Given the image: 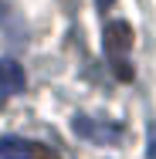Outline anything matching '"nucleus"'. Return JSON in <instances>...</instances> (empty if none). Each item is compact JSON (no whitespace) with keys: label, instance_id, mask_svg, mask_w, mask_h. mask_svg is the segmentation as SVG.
<instances>
[{"label":"nucleus","instance_id":"f257e3e1","mask_svg":"<svg viewBox=\"0 0 156 159\" xmlns=\"http://www.w3.org/2000/svg\"><path fill=\"white\" fill-rule=\"evenodd\" d=\"M102 48H105V58H109V68L119 81H132V61H129V51H132V27L125 20H112L105 24L102 31Z\"/></svg>","mask_w":156,"mask_h":159},{"label":"nucleus","instance_id":"f03ea898","mask_svg":"<svg viewBox=\"0 0 156 159\" xmlns=\"http://www.w3.org/2000/svg\"><path fill=\"white\" fill-rule=\"evenodd\" d=\"M75 132L82 135V139H92L98 146H116L119 139H122V129L119 125H109V122H95L88 115H75Z\"/></svg>","mask_w":156,"mask_h":159},{"label":"nucleus","instance_id":"7ed1b4c3","mask_svg":"<svg viewBox=\"0 0 156 159\" xmlns=\"http://www.w3.org/2000/svg\"><path fill=\"white\" fill-rule=\"evenodd\" d=\"M0 159H58V152H51L41 142H27V139H0Z\"/></svg>","mask_w":156,"mask_h":159},{"label":"nucleus","instance_id":"20e7f679","mask_svg":"<svg viewBox=\"0 0 156 159\" xmlns=\"http://www.w3.org/2000/svg\"><path fill=\"white\" fill-rule=\"evenodd\" d=\"M24 92V68L10 58H0V95H17Z\"/></svg>","mask_w":156,"mask_h":159},{"label":"nucleus","instance_id":"39448f33","mask_svg":"<svg viewBox=\"0 0 156 159\" xmlns=\"http://www.w3.org/2000/svg\"><path fill=\"white\" fill-rule=\"evenodd\" d=\"M146 159H156V122L149 125V142H146Z\"/></svg>","mask_w":156,"mask_h":159},{"label":"nucleus","instance_id":"423d86ee","mask_svg":"<svg viewBox=\"0 0 156 159\" xmlns=\"http://www.w3.org/2000/svg\"><path fill=\"white\" fill-rule=\"evenodd\" d=\"M98 7H102V10H109V7H112V0H98Z\"/></svg>","mask_w":156,"mask_h":159}]
</instances>
